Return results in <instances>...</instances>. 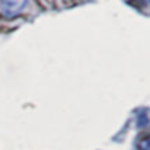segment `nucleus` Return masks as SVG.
Segmentation results:
<instances>
[{"label":"nucleus","mask_w":150,"mask_h":150,"mask_svg":"<svg viewBox=\"0 0 150 150\" xmlns=\"http://www.w3.org/2000/svg\"><path fill=\"white\" fill-rule=\"evenodd\" d=\"M27 5H28V0H2L0 12L5 18H13L19 15Z\"/></svg>","instance_id":"nucleus-1"},{"label":"nucleus","mask_w":150,"mask_h":150,"mask_svg":"<svg viewBox=\"0 0 150 150\" xmlns=\"http://www.w3.org/2000/svg\"><path fill=\"white\" fill-rule=\"evenodd\" d=\"M144 2H146V3H147V2H149V0H144Z\"/></svg>","instance_id":"nucleus-2"},{"label":"nucleus","mask_w":150,"mask_h":150,"mask_svg":"<svg viewBox=\"0 0 150 150\" xmlns=\"http://www.w3.org/2000/svg\"><path fill=\"white\" fill-rule=\"evenodd\" d=\"M66 2H71V0H66Z\"/></svg>","instance_id":"nucleus-3"}]
</instances>
